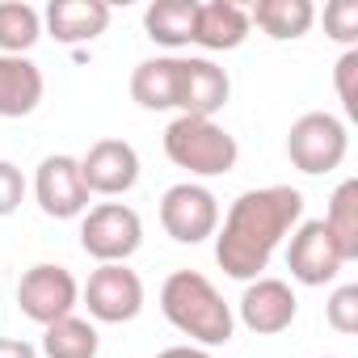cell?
Returning a JSON list of instances; mask_svg holds the SVG:
<instances>
[{
    "instance_id": "603a6c76",
    "label": "cell",
    "mask_w": 358,
    "mask_h": 358,
    "mask_svg": "<svg viewBox=\"0 0 358 358\" xmlns=\"http://www.w3.org/2000/svg\"><path fill=\"white\" fill-rule=\"evenodd\" d=\"M324 34L333 43H341L345 51L358 47V5L354 0H333V5H324Z\"/></svg>"
},
{
    "instance_id": "44dd1931",
    "label": "cell",
    "mask_w": 358,
    "mask_h": 358,
    "mask_svg": "<svg viewBox=\"0 0 358 358\" xmlns=\"http://www.w3.org/2000/svg\"><path fill=\"white\" fill-rule=\"evenodd\" d=\"M97 345H101L97 324L76 316V312L43 329V354L47 358H97Z\"/></svg>"
},
{
    "instance_id": "484cf974",
    "label": "cell",
    "mask_w": 358,
    "mask_h": 358,
    "mask_svg": "<svg viewBox=\"0 0 358 358\" xmlns=\"http://www.w3.org/2000/svg\"><path fill=\"white\" fill-rule=\"evenodd\" d=\"M354 76H358V47L345 51V55L337 59V68H333V85H337V97H341V106H345L350 118L358 114V89H354Z\"/></svg>"
},
{
    "instance_id": "ffe728a7",
    "label": "cell",
    "mask_w": 358,
    "mask_h": 358,
    "mask_svg": "<svg viewBox=\"0 0 358 358\" xmlns=\"http://www.w3.org/2000/svg\"><path fill=\"white\" fill-rule=\"evenodd\" d=\"M320 224H324L329 241L337 245L341 262H354L358 257V182H354V177H345V182L333 190L329 211H324Z\"/></svg>"
},
{
    "instance_id": "8fae6325",
    "label": "cell",
    "mask_w": 358,
    "mask_h": 358,
    "mask_svg": "<svg viewBox=\"0 0 358 358\" xmlns=\"http://www.w3.org/2000/svg\"><path fill=\"white\" fill-rule=\"evenodd\" d=\"M341 253L337 245L329 241L324 224L320 220H299L295 232H291V245H287V270L295 282L303 287H324L341 274Z\"/></svg>"
},
{
    "instance_id": "4316f807",
    "label": "cell",
    "mask_w": 358,
    "mask_h": 358,
    "mask_svg": "<svg viewBox=\"0 0 358 358\" xmlns=\"http://www.w3.org/2000/svg\"><path fill=\"white\" fill-rule=\"evenodd\" d=\"M0 358H38V350L22 337H0Z\"/></svg>"
},
{
    "instance_id": "83f0119b",
    "label": "cell",
    "mask_w": 358,
    "mask_h": 358,
    "mask_svg": "<svg viewBox=\"0 0 358 358\" xmlns=\"http://www.w3.org/2000/svg\"><path fill=\"white\" fill-rule=\"evenodd\" d=\"M156 358H211V350H203V345H169Z\"/></svg>"
},
{
    "instance_id": "6da1fadb",
    "label": "cell",
    "mask_w": 358,
    "mask_h": 358,
    "mask_svg": "<svg viewBox=\"0 0 358 358\" xmlns=\"http://www.w3.org/2000/svg\"><path fill=\"white\" fill-rule=\"evenodd\" d=\"M299 220H303V194L295 186L245 190L228 207L224 228H215V262H220V270L228 278H236V282L262 278L274 249L282 245V236L295 232Z\"/></svg>"
},
{
    "instance_id": "30bf717a",
    "label": "cell",
    "mask_w": 358,
    "mask_h": 358,
    "mask_svg": "<svg viewBox=\"0 0 358 358\" xmlns=\"http://www.w3.org/2000/svg\"><path fill=\"white\" fill-rule=\"evenodd\" d=\"M232 97V80L220 64H211L207 55H182L177 68V101L173 110L182 118H215Z\"/></svg>"
},
{
    "instance_id": "ac0fdd59",
    "label": "cell",
    "mask_w": 358,
    "mask_h": 358,
    "mask_svg": "<svg viewBox=\"0 0 358 358\" xmlns=\"http://www.w3.org/2000/svg\"><path fill=\"white\" fill-rule=\"evenodd\" d=\"M312 22H316L312 0H257V5L249 9V26H257L274 43L303 38L312 30Z\"/></svg>"
},
{
    "instance_id": "7a4b0ae2",
    "label": "cell",
    "mask_w": 358,
    "mask_h": 358,
    "mask_svg": "<svg viewBox=\"0 0 358 358\" xmlns=\"http://www.w3.org/2000/svg\"><path fill=\"white\" fill-rule=\"evenodd\" d=\"M160 312L164 320L186 333L190 345H228L236 333V316L228 308V299L215 291V282L199 270H173L160 287Z\"/></svg>"
},
{
    "instance_id": "52a82bcc",
    "label": "cell",
    "mask_w": 358,
    "mask_h": 358,
    "mask_svg": "<svg viewBox=\"0 0 358 358\" xmlns=\"http://www.w3.org/2000/svg\"><path fill=\"white\" fill-rule=\"evenodd\" d=\"M76 299H80V287H76L72 270H64L55 262L30 266L22 274V282H17V308H22V316H30L43 329L55 324V320H64V316H72Z\"/></svg>"
},
{
    "instance_id": "7c38bea8",
    "label": "cell",
    "mask_w": 358,
    "mask_h": 358,
    "mask_svg": "<svg viewBox=\"0 0 358 358\" xmlns=\"http://www.w3.org/2000/svg\"><path fill=\"white\" fill-rule=\"evenodd\" d=\"M80 177H85L89 194L118 199V194L135 190V182H139V152L127 139H97L80 156Z\"/></svg>"
},
{
    "instance_id": "5b68a950",
    "label": "cell",
    "mask_w": 358,
    "mask_h": 358,
    "mask_svg": "<svg viewBox=\"0 0 358 358\" xmlns=\"http://www.w3.org/2000/svg\"><path fill=\"white\" fill-rule=\"evenodd\" d=\"M143 245V220L127 203H97L80 215V249L101 266H127Z\"/></svg>"
},
{
    "instance_id": "9a60e30c",
    "label": "cell",
    "mask_w": 358,
    "mask_h": 358,
    "mask_svg": "<svg viewBox=\"0 0 358 358\" xmlns=\"http://www.w3.org/2000/svg\"><path fill=\"white\" fill-rule=\"evenodd\" d=\"M249 9L236 5V0H207L199 5V17H194V47L203 51H236L245 38H249Z\"/></svg>"
},
{
    "instance_id": "5bb4252c",
    "label": "cell",
    "mask_w": 358,
    "mask_h": 358,
    "mask_svg": "<svg viewBox=\"0 0 358 358\" xmlns=\"http://www.w3.org/2000/svg\"><path fill=\"white\" fill-rule=\"evenodd\" d=\"M43 22H47V30H51L55 43L80 47V43H93L97 34H106L110 5H106V0H51Z\"/></svg>"
},
{
    "instance_id": "9c48e42d",
    "label": "cell",
    "mask_w": 358,
    "mask_h": 358,
    "mask_svg": "<svg viewBox=\"0 0 358 358\" xmlns=\"http://www.w3.org/2000/svg\"><path fill=\"white\" fill-rule=\"evenodd\" d=\"M34 199L38 211L51 220H80L89 211V186L80 177V160L76 156H47L34 173Z\"/></svg>"
},
{
    "instance_id": "cb8c5ba5",
    "label": "cell",
    "mask_w": 358,
    "mask_h": 358,
    "mask_svg": "<svg viewBox=\"0 0 358 358\" xmlns=\"http://www.w3.org/2000/svg\"><path fill=\"white\" fill-rule=\"evenodd\" d=\"M324 320H329L341 337L358 333V287H354V282H345V287H337V291L329 295V303H324Z\"/></svg>"
},
{
    "instance_id": "d6986e66",
    "label": "cell",
    "mask_w": 358,
    "mask_h": 358,
    "mask_svg": "<svg viewBox=\"0 0 358 358\" xmlns=\"http://www.w3.org/2000/svg\"><path fill=\"white\" fill-rule=\"evenodd\" d=\"M194 17H199V0H156V5L143 9V30L152 43L177 51V47H190Z\"/></svg>"
},
{
    "instance_id": "7402d4cb",
    "label": "cell",
    "mask_w": 358,
    "mask_h": 358,
    "mask_svg": "<svg viewBox=\"0 0 358 358\" xmlns=\"http://www.w3.org/2000/svg\"><path fill=\"white\" fill-rule=\"evenodd\" d=\"M43 38V13L22 0L0 5V55H26Z\"/></svg>"
},
{
    "instance_id": "8992f818",
    "label": "cell",
    "mask_w": 358,
    "mask_h": 358,
    "mask_svg": "<svg viewBox=\"0 0 358 358\" xmlns=\"http://www.w3.org/2000/svg\"><path fill=\"white\" fill-rule=\"evenodd\" d=\"M160 228L177 245H203L220 228V199L199 182H177L160 194Z\"/></svg>"
},
{
    "instance_id": "f1b7e54d",
    "label": "cell",
    "mask_w": 358,
    "mask_h": 358,
    "mask_svg": "<svg viewBox=\"0 0 358 358\" xmlns=\"http://www.w3.org/2000/svg\"><path fill=\"white\" fill-rule=\"evenodd\" d=\"M320 358H333V354H320Z\"/></svg>"
},
{
    "instance_id": "e0dca14e",
    "label": "cell",
    "mask_w": 358,
    "mask_h": 358,
    "mask_svg": "<svg viewBox=\"0 0 358 358\" xmlns=\"http://www.w3.org/2000/svg\"><path fill=\"white\" fill-rule=\"evenodd\" d=\"M177 68H182V55H156V59L135 64L131 101L139 110H173V101H177Z\"/></svg>"
},
{
    "instance_id": "ba28073f",
    "label": "cell",
    "mask_w": 358,
    "mask_h": 358,
    "mask_svg": "<svg viewBox=\"0 0 358 358\" xmlns=\"http://www.w3.org/2000/svg\"><path fill=\"white\" fill-rule=\"evenodd\" d=\"M80 299L97 324H127L143 312V278L127 266H97Z\"/></svg>"
},
{
    "instance_id": "3957f363",
    "label": "cell",
    "mask_w": 358,
    "mask_h": 358,
    "mask_svg": "<svg viewBox=\"0 0 358 358\" xmlns=\"http://www.w3.org/2000/svg\"><path fill=\"white\" fill-rule=\"evenodd\" d=\"M164 156L186 169L190 177H220L232 173L241 160L236 135L228 127H220L215 118H182L177 114L164 127Z\"/></svg>"
},
{
    "instance_id": "4fadbf2b",
    "label": "cell",
    "mask_w": 358,
    "mask_h": 358,
    "mask_svg": "<svg viewBox=\"0 0 358 358\" xmlns=\"http://www.w3.org/2000/svg\"><path fill=\"white\" fill-rule=\"evenodd\" d=\"M236 312H241V324L249 333L274 337V333L295 324L299 299H295L291 282H282V278H253V282H245V295H241Z\"/></svg>"
},
{
    "instance_id": "2e32d148",
    "label": "cell",
    "mask_w": 358,
    "mask_h": 358,
    "mask_svg": "<svg viewBox=\"0 0 358 358\" xmlns=\"http://www.w3.org/2000/svg\"><path fill=\"white\" fill-rule=\"evenodd\" d=\"M43 68L26 55H0V118H26L43 101Z\"/></svg>"
},
{
    "instance_id": "d4e9b609",
    "label": "cell",
    "mask_w": 358,
    "mask_h": 358,
    "mask_svg": "<svg viewBox=\"0 0 358 358\" xmlns=\"http://www.w3.org/2000/svg\"><path fill=\"white\" fill-rule=\"evenodd\" d=\"M26 203V177L13 160H0V220L13 215Z\"/></svg>"
},
{
    "instance_id": "277c9868",
    "label": "cell",
    "mask_w": 358,
    "mask_h": 358,
    "mask_svg": "<svg viewBox=\"0 0 358 358\" xmlns=\"http://www.w3.org/2000/svg\"><path fill=\"white\" fill-rule=\"evenodd\" d=\"M345 152H350V131H345V122H341L337 114H329V110H308V114H299V118L291 122V131H287V156H291V164H295L299 173H308V177H320V173L341 169Z\"/></svg>"
}]
</instances>
